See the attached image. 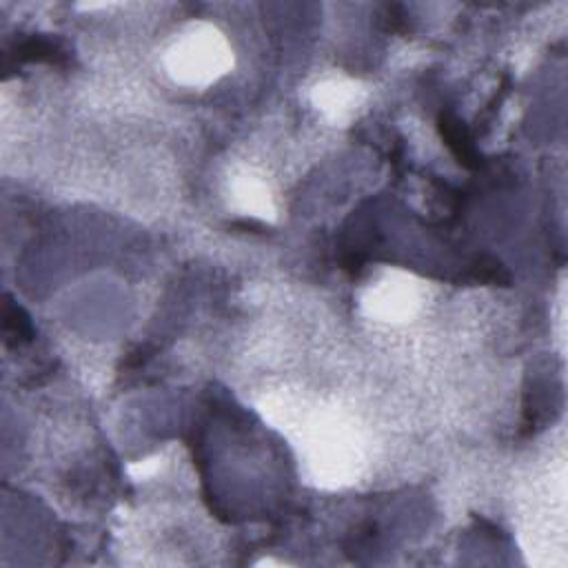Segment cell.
<instances>
[{"label": "cell", "instance_id": "obj_1", "mask_svg": "<svg viewBox=\"0 0 568 568\" xmlns=\"http://www.w3.org/2000/svg\"><path fill=\"white\" fill-rule=\"evenodd\" d=\"M440 133L444 138L446 147L460 160V164H464L468 169H476L480 164V156H477L471 138H468V133L464 132V127L453 116H440Z\"/></svg>", "mask_w": 568, "mask_h": 568}, {"label": "cell", "instance_id": "obj_2", "mask_svg": "<svg viewBox=\"0 0 568 568\" xmlns=\"http://www.w3.org/2000/svg\"><path fill=\"white\" fill-rule=\"evenodd\" d=\"M18 60H31V62H53V65H62L65 62V52L58 47L56 40L47 38H29L16 49Z\"/></svg>", "mask_w": 568, "mask_h": 568}, {"label": "cell", "instance_id": "obj_3", "mask_svg": "<svg viewBox=\"0 0 568 568\" xmlns=\"http://www.w3.org/2000/svg\"><path fill=\"white\" fill-rule=\"evenodd\" d=\"M4 329L13 331V335H18V338H22V335H25V338L27 335H31L29 320L22 316L20 308L12 307V304H7V313H4Z\"/></svg>", "mask_w": 568, "mask_h": 568}]
</instances>
